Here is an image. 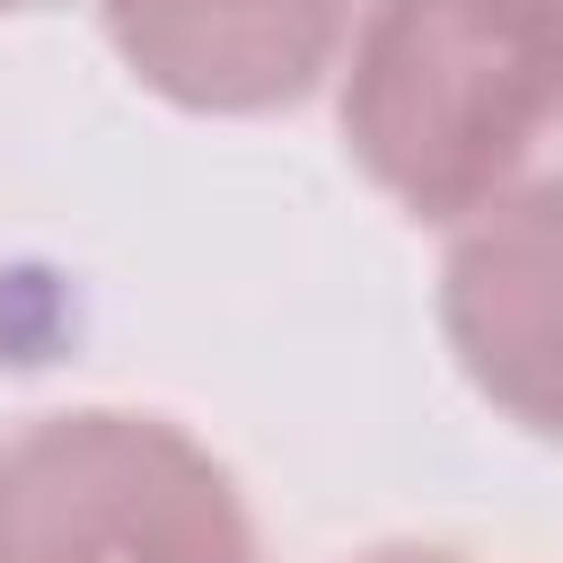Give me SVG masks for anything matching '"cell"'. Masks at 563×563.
I'll return each mask as SVG.
<instances>
[{"instance_id": "1", "label": "cell", "mask_w": 563, "mask_h": 563, "mask_svg": "<svg viewBox=\"0 0 563 563\" xmlns=\"http://www.w3.org/2000/svg\"><path fill=\"white\" fill-rule=\"evenodd\" d=\"M563 141L554 0H369L343 70V150L413 220H475Z\"/></svg>"}, {"instance_id": "2", "label": "cell", "mask_w": 563, "mask_h": 563, "mask_svg": "<svg viewBox=\"0 0 563 563\" xmlns=\"http://www.w3.org/2000/svg\"><path fill=\"white\" fill-rule=\"evenodd\" d=\"M0 563H264L238 475L167 413L70 405L0 440Z\"/></svg>"}, {"instance_id": "3", "label": "cell", "mask_w": 563, "mask_h": 563, "mask_svg": "<svg viewBox=\"0 0 563 563\" xmlns=\"http://www.w3.org/2000/svg\"><path fill=\"white\" fill-rule=\"evenodd\" d=\"M440 334L484 405L563 440V185L475 211L440 264Z\"/></svg>"}, {"instance_id": "4", "label": "cell", "mask_w": 563, "mask_h": 563, "mask_svg": "<svg viewBox=\"0 0 563 563\" xmlns=\"http://www.w3.org/2000/svg\"><path fill=\"white\" fill-rule=\"evenodd\" d=\"M106 35L185 114H273L334 70L352 0H106Z\"/></svg>"}, {"instance_id": "5", "label": "cell", "mask_w": 563, "mask_h": 563, "mask_svg": "<svg viewBox=\"0 0 563 563\" xmlns=\"http://www.w3.org/2000/svg\"><path fill=\"white\" fill-rule=\"evenodd\" d=\"M361 563H466V554H422V545H387V554H361Z\"/></svg>"}, {"instance_id": "6", "label": "cell", "mask_w": 563, "mask_h": 563, "mask_svg": "<svg viewBox=\"0 0 563 563\" xmlns=\"http://www.w3.org/2000/svg\"><path fill=\"white\" fill-rule=\"evenodd\" d=\"M0 9H35V0H0Z\"/></svg>"}, {"instance_id": "7", "label": "cell", "mask_w": 563, "mask_h": 563, "mask_svg": "<svg viewBox=\"0 0 563 563\" xmlns=\"http://www.w3.org/2000/svg\"><path fill=\"white\" fill-rule=\"evenodd\" d=\"M554 9H563V0H554Z\"/></svg>"}]
</instances>
